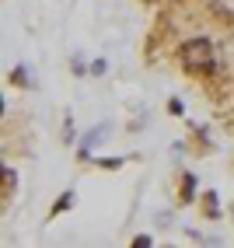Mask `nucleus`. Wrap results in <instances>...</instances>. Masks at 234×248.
Here are the masks:
<instances>
[{
  "label": "nucleus",
  "instance_id": "f257e3e1",
  "mask_svg": "<svg viewBox=\"0 0 234 248\" xmlns=\"http://www.w3.org/2000/svg\"><path fill=\"white\" fill-rule=\"evenodd\" d=\"M182 67H186L189 74H206L213 70V46L210 39H189L186 46H182Z\"/></svg>",
  "mask_w": 234,
  "mask_h": 248
},
{
  "label": "nucleus",
  "instance_id": "f03ea898",
  "mask_svg": "<svg viewBox=\"0 0 234 248\" xmlns=\"http://www.w3.org/2000/svg\"><path fill=\"white\" fill-rule=\"evenodd\" d=\"M66 206H74V192H63V196H60V203L53 206V213H63Z\"/></svg>",
  "mask_w": 234,
  "mask_h": 248
},
{
  "label": "nucleus",
  "instance_id": "7ed1b4c3",
  "mask_svg": "<svg viewBox=\"0 0 234 248\" xmlns=\"http://www.w3.org/2000/svg\"><path fill=\"white\" fill-rule=\"evenodd\" d=\"M11 186H14V171H11V168H4V200L11 196Z\"/></svg>",
  "mask_w": 234,
  "mask_h": 248
},
{
  "label": "nucleus",
  "instance_id": "20e7f679",
  "mask_svg": "<svg viewBox=\"0 0 234 248\" xmlns=\"http://www.w3.org/2000/svg\"><path fill=\"white\" fill-rule=\"evenodd\" d=\"M192 186H196V182H192V175H186V182H182V196H186V200L192 196Z\"/></svg>",
  "mask_w": 234,
  "mask_h": 248
},
{
  "label": "nucleus",
  "instance_id": "39448f33",
  "mask_svg": "<svg viewBox=\"0 0 234 248\" xmlns=\"http://www.w3.org/2000/svg\"><path fill=\"white\" fill-rule=\"evenodd\" d=\"M143 4H150V0H143Z\"/></svg>",
  "mask_w": 234,
  "mask_h": 248
}]
</instances>
